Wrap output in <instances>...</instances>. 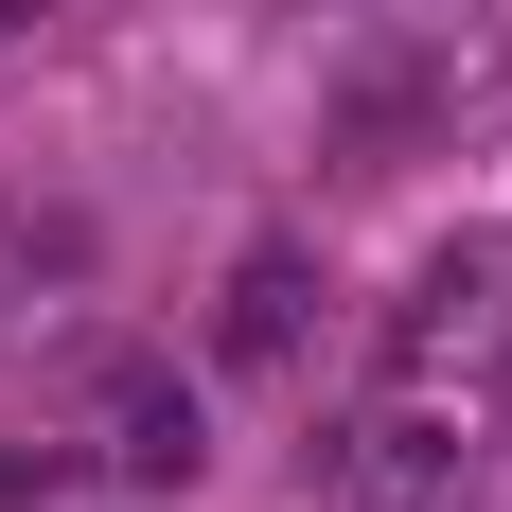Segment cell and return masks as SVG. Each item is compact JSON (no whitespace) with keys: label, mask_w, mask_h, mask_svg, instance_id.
I'll return each instance as SVG.
<instances>
[{"label":"cell","mask_w":512,"mask_h":512,"mask_svg":"<svg viewBox=\"0 0 512 512\" xmlns=\"http://www.w3.org/2000/svg\"><path fill=\"white\" fill-rule=\"evenodd\" d=\"M318 477H336V512H477V442L442 407H371Z\"/></svg>","instance_id":"6da1fadb"},{"label":"cell","mask_w":512,"mask_h":512,"mask_svg":"<svg viewBox=\"0 0 512 512\" xmlns=\"http://www.w3.org/2000/svg\"><path fill=\"white\" fill-rule=\"evenodd\" d=\"M89 460H124V477H195V460H212V407H195V371H159V354H106V371H89Z\"/></svg>","instance_id":"7a4b0ae2"},{"label":"cell","mask_w":512,"mask_h":512,"mask_svg":"<svg viewBox=\"0 0 512 512\" xmlns=\"http://www.w3.org/2000/svg\"><path fill=\"white\" fill-rule=\"evenodd\" d=\"M0 36H18V0H0Z\"/></svg>","instance_id":"5b68a950"},{"label":"cell","mask_w":512,"mask_h":512,"mask_svg":"<svg viewBox=\"0 0 512 512\" xmlns=\"http://www.w3.org/2000/svg\"><path fill=\"white\" fill-rule=\"evenodd\" d=\"M212 336H230V354H301V248H248V265H230V318H212Z\"/></svg>","instance_id":"3957f363"},{"label":"cell","mask_w":512,"mask_h":512,"mask_svg":"<svg viewBox=\"0 0 512 512\" xmlns=\"http://www.w3.org/2000/svg\"><path fill=\"white\" fill-rule=\"evenodd\" d=\"M0 283H89V212H0Z\"/></svg>","instance_id":"277c9868"}]
</instances>
